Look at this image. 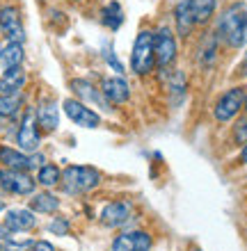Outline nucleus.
<instances>
[{
	"mask_svg": "<svg viewBox=\"0 0 247 251\" xmlns=\"http://www.w3.org/2000/svg\"><path fill=\"white\" fill-rule=\"evenodd\" d=\"M0 192L2 194H19L27 197L34 192V180L27 172H14V169H0Z\"/></svg>",
	"mask_w": 247,
	"mask_h": 251,
	"instance_id": "obj_5",
	"label": "nucleus"
},
{
	"mask_svg": "<svg viewBox=\"0 0 247 251\" xmlns=\"http://www.w3.org/2000/svg\"><path fill=\"white\" fill-rule=\"evenodd\" d=\"M101 183V174L94 167H67L62 174V187L69 194H82Z\"/></svg>",
	"mask_w": 247,
	"mask_h": 251,
	"instance_id": "obj_3",
	"label": "nucleus"
},
{
	"mask_svg": "<svg viewBox=\"0 0 247 251\" xmlns=\"http://www.w3.org/2000/svg\"><path fill=\"white\" fill-rule=\"evenodd\" d=\"M37 224V217L32 215V210H26V208H14V210H7L5 215V226L16 231H30L32 226Z\"/></svg>",
	"mask_w": 247,
	"mask_h": 251,
	"instance_id": "obj_16",
	"label": "nucleus"
},
{
	"mask_svg": "<svg viewBox=\"0 0 247 251\" xmlns=\"http://www.w3.org/2000/svg\"><path fill=\"white\" fill-rule=\"evenodd\" d=\"M74 2H81V0H74Z\"/></svg>",
	"mask_w": 247,
	"mask_h": 251,
	"instance_id": "obj_35",
	"label": "nucleus"
},
{
	"mask_svg": "<svg viewBox=\"0 0 247 251\" xmlns=\"http://www.w3.org/2000/svg\"><path fill=\"white\" fill-rule=\"evenodd\" d=\"M156 66V53H154V32L142 30L135 37L133 53H131V69L137 75H144Z\"/></svg>",
	"mask_w": 247,
	"mask_h": 251,
	"instance_id": "obj_2",
	"label": "nucleus"
},
{
	"mask_svg": "<svg viewBox=\"0 0 247 251\" xmlns=\"http://www.w3.org/2000/svg\"><path fill=\"white\" fill-rule=\"evenodd\" d=\"M169 92H172V100L174 96H176V103L181 100V96H183V92H186V78H183V73L176 71L172 75V85H169Z\"/></svg>",
	"mask_w": 247,
	"mask_h": 251,
	"instance_id": "obj_26",
	"label": "nucleus"
},
{
	"mask_svg": "<svg viewBox=\"0 0 247 251\" xmlns=\"http://www.w3.org/2000/svg\"><path fill=\"white\" fill-rule=\"evenodd\" d=\"M34 119H37V126H41L46 132H53L60 124V112H57V107H55L53 100H48V103H41L37 107V114H34Z\"/></svg>",
	"mask_w": 247,
	"mask_h": 251,
	"instance_id": "obj_18",
	"label": "nucleus"
},
{
	"mask_svg": "<svg viewBox=\"0 0 247 251\" xmlns=\"http://www.w3.org/2000/svg\"><path fill=\"white\" fill-rule=\"evenodd\" d=\"M192 251H201V249H192Z\"/></svg>",
	"mask_w": 247,
	"mask_h": 251,
	"instance_id": "obj_34",
	"label": "nucleus"
},
{
	"mask_svg": "<svg viewBox=\"0 0 247 251\" xmlns=\"http://www.w3.org/2000/svg\"><path fill=\"white\" fill-rule=\"evenodd\" d=\"M37 180H39L44 187H55L62 180V174L55 165H41L39 174H37Z\"/></svg>",
	"mask_w": 247,
	"mask_h": 251,
	"instance_id": "obj_25",
	"label": "nucleus"
},
{
	"mask_svg": "<svg viewBox=\"0 0 247 251\" xmlns=\"http://www.w3.org/2000/svg\"><path fill=\"white\" fill-rule=\"evenodd\" d=\"M48 231L53 233V235H67L69 233V222L62 217H55L51 224H48Z\"/></svg>",
	"mask_w": 247,
	"mask_h": 251,
	"instance_id": "obj_27",
	"label": "nucleus"
},
{
	"mask_svg": "<svg viewBox=\"0 0 247 251\" xmlns=\"http://www.w3.org/2000/svg\"><path fill=\"white\" fill-rule=\"evenodd\" d=\"M0 210H5V203H2V201H0Z\"/></svg>",
	"mask_w": 247,
	"mask_h": 251,
	"instance_id": "obj_31",
	"label": "nucleus"
},
{
	"mask_svg": "<svg viewBox=\"0 0 247 251\" xmlns=\"http://www.w3.org/2000/svg\"><path fill=\"white\" fill-rule=\"evenodd\" d=\"M154 53H156V64L165 69L176 60V53H179V46H176V39L169 27H161L158 32L154 34Z\"/></svg>",
	"mask_w": 247,
	"mask_h": 251,
	"instance_id": "obj_6",
	"label": "nucleus"
},
{
	"mask_svg": "<svg viewBox=\"0 0 247 251\" xmlns=\"http://www.w3.org/2000/svg\"><path fill=\"white\" fill-rule=\"evenodd\" d=\"M234 137L238 144H247V117L238 121V126H236V130H234Z\"/></svg>",
	"mask_w": 247,
	"mask_h": 251,
	"instance_id": "obj_28",
	"label": "nucleus"
},
{
	"mask_svg": "<svg viewBox=\"0 0 247 251\" xmlns=\"http://www.w3.org/2000/svg\"><path fill=\"white\" fill-rule=\"evenodd\" d=\"M0 162L5 165V169H14V172H27L32 167H39V162H44L41 155H26L23 151L2 146L0 149Z\"/></svg>",
	"mask_w": 247,
	"mask_h": 251,
	"instance_id": "obj_9",
	"label": "nucleus"
},
{
	"mask_svg": "<svg viewBox=\"0 0 247 251\" xmlns=\"http://www.w3.org/2000/svg\"><path fill=\"white\" fill-rule=\"evenodd\" d=\"M0 62L5 69H14V66H21L23 62V46L21 44H14L9 41L5 46V50H0Z\"/></svg>",
	"mask_w": 247,
	"mask_h": 251,
	"instance_id": "obj_20",
	"label": "nucleus"
},
{
	"mask_svg": "<svg viewBox=\"0 0 247 251\" xmlns=\"http://www.w3.org/2000/svg\"><path fill=\"white\" fill-rule=\"evenodd\" d=\"M241 162L247 165V144H243V151H241Z\"/></svg>",
	"mask_w": 247,
	"mask_h": 251,
	"instance_id": "obj_30",
	"label": "nucleus"
},
{
	"mask_svg": "<svg viewBox=\"0 0 247 251\" xmlns=\"http://www.w3.org/2000/svg\"><path fill=\"white\" fill-rule=\"evenodd\" d=\"M23 107V96L19 94H0V117H14Z\"/></svg>",
	"mask_w": 247,
	"mask_h": 251,
	"instance_id": "obj_21",
	"label": "nucleus"
},
{
	"mask_svg": "<svg viewBox=\"0 0 247 251\" xmlns=\"http://www.w3.org/2000/svg\"><path fill=\"white\" fill-rule=\"evenodd\" d=\"M30 208L37 212H55L60 208V199L48 194V192H41V194H34L30 199Z\"/></svg>",
	"mask_w": 247,
	"mask_h": 251,
	"instance_id": "obj_19",
	"label": "nucleus"
},
{
	"mask_svg": "<svg viewBox=\"0 0 247 251\" xmlns=\"http://www.w3.org/2000/svg\"><path fill=\"white\" fill-rule=\"evenodd\" d=\"M71 89L81 96V103H85V100H87V103H96V105L110 110V103L106 100L103 92H101V89H96L92 82H87V80H71Z\"/></svg>",
	"mask_w": 247,
	"mask_h": 251,
	"instance_id": "obj_15",
	"label": "nucleus"
},
{
	"mask_svg": "<svg viewBox=\"0 0 247 251\" xmlns=\"http://www.w3.org/2000/svg\"><path fill=\"white\" fill-rule=\"evenodd\" d=\"M218 32L231 48H241L247 41V9L234 7L220 16Z\"/></svg>",
	"mask_w": 247,
	"mask_h": 251,
	"instance_id": "obj_1",
	"label": "nucleus"
},
{
	"mask_svg": "<svg viewBox=\"0 0 247 251\" xmlns=\"http://www.w3.org/2000/svg\"><path fill=\"white\" fill-rule=\"evenodd\" d=\"M26 85V71L21 66L5 69L2 78H0V94H19Z\"/></svg>",
	"mask_w": 247,
	"mask_h": 251,
	"instance_id": "obj_17",
	"label": "nucleus"
},
{
	"mask_svg": "<svg viewBox=\"0 0 247 251\" xmlns=\"http://www.w3.org/2000/svg\"><path fill=\"white\" fill-rule=\"evenodd\" d=\"M39 130H37V119H34L32 112H26L23 117V124L19 128V135H16V144L21 146L23 153H34L39 149Z\"/></svg>",
	"mask_w": 247,
	"mask_h": 251,
	"instance_id": "obj_10",
	"label": "nucleus"
},
{
	"mask_svg": "<svg viewBox=\"0 0 247 251\" xmlns=\"http://www.w3.org/2000/svg\"><path fill=\"white\" fill-rule=\"evenodd\" d=\"M151 235L144 231H133V233H121L112 240L110 251H149L151 249Z\"/></svg>",
	"mask_w": 247,
	"mask_h": 251,
	"instance_id": "obj_11",
	"label": "nucleus"
},
{
	"mask_svg": "<svg viewBox=\"0 0 247 251\" xmlns=\"http://www.w3.org/2000/svg\"><path fill=\"white\" fill-rule=\"evenodd\" d=\"M62 107H64L67 117L74 121L76 126H82V128H99L101 117L94 112V110H89L85 103H81L78 99H67L62 103Z\"/></svg>",
	"mask_w": 247,
	"mask_h": 251,
	"instance_id": "obj_8",
	"label": "nucleus"
},
{
	"mask_svg": "<svg viewBox=\"0 0 247 251\" xmlns=\"http://www.w3.org/2000/svg\"><path fill=\"white\" fill-rule=\"evenodd\" d=\"M241 110H245V89H243V87H234V89H229V92H224L220 96V100H218L213 107V114L218 121L227 124V121L234 119Z\"/></svg>",
	"mask_w": 247,
	"mask_h": 251,
	"instance_id": "obj_4",
	"label": "nucleus"
},
{
	"mask_svg": "<svg viewBox=\"0 0 247 251\" xmlns=\"http://www.w3.org/2000/svg\"><path fill=\"white\" fill-rule=\"evenodd\" d=\"M103 23H106L110 30H117V27L124 23V9H121L119 2H110V5L103 7Z\"/></svg>",
	"mask_w": 247,
	"mask_h": 251,
	"instance_id": "obj_23",
	"label": "nucleus"
},
{
	"mask_svg": "<svg viewBox=\"0 0 247 251\" xmlns=\"http://www.w3.org/2000/svg\"><path fill=\"white\" fill-rule=\"evenodd\" d=\"M245 110H247V94H245Z\"/></svg>",
	"mask_w": 247,
	"mask_h": 251,
	"instance_id": "obj_32",
	"label": "nucleus"
},
{
	"mask_svg": "<svg viewBox=\"0 0 247 251\" xmlns=\"http://www.w3.org/2000/svg\"><path fill=\"white\" fill-rule=\"evenodd\" d=\"M194 7V19H197V25H204L211 21V16L215 14V7H218V0H192Z\"/></svg>",
	"mask_w": 247,
	"mask_h": 251,
	"instance_id": "obj_22",
	"label": "nucleus"
},
{
	"mask_svg": "<svg viewBox=\"0 0 247 251\" xmlns=\"http://www.w3.org/2000/svg\"><path fill=\"white\" fill-rule=\"evenodd\" d=\"M131 215H133V208L128 201H112L101 210V224L108 228H119L131 219Z\"/></svg>",
	"mask_w": 247,
	"mask_h": 251,
	"instance_id": "obj_12",
	"label": "nucleus"
},
{
	"mask_svg": "<svg viewBox=\"0 0 247 251\" xmlns=\"http://www.w3.org/2000/svg\"><path fill=\"white\" fill-rule=\"evenodd\" d=\"M174 21H176V32L181 37H188V34L192 32V27L197 25L192 0H181L179 5H176V9H174Z\"/></svg>",
	"mask_w": 247,
	"mask_h": 251,
	"instance_id": "obj_14",
	"label": "nucleus"
},
{
	"mask_svg": "<svg viewBox=\"0 0 247 251\" xmlns=\"http://www.w3.org/2000/svg\"><path fill=\"white\" fill-rule=\"evenodd\" d=\"M245 66H247V53H245Z\"/></svg>",
	"mask_w": 247,
	"mask_h": 251,
	"instance_id": "obj_33",
	"label": "nucleus"
},
{
	"mask_svg": "<svg viewBox=\"0 0 247 251\" xmlns=\"http://www.w3.org/2000/svg\"><path fill=\"white\" fill-rule=\"evenodd\" d=\"M0 30L5 32V37L14 44H23L26 39V30L21 23V12L16 5H5L0 9Z\"/></svg>",
	"mask_w": 247,
	"mask_h": 251,
	"instance_id": "obj_7",
	"label": "nucleus"
},
{
	"mask_svg": "<svg viewBox=\"0 0 247 251\" xmlns=\"http://www.w3.org/2000/svg\"><path fill=\"white\" fill-rule=\"evenodd\" d=\"M32 251H55V247L48 240H39V242H32Z\"/></svg>",
	"mask_w": 247,
	"mask_h": 251,
	"instance_id": "obj_29",
	"label": "nucleus"
},
{
	"mask_svg": "<svg viewBox=\"0 0 247 251\" xmlns=\"http://www.w3.org/2000/svg\"><path fill=\"white\" fill-rule=\"evenodd\" d=\"M0 251H2V245H0Z\"/></svg>",
	"mask_w": 247,
	"mask_h": 251,
	"instance_id": "obj_36",
	"label": "nucleus"
},
{
	"mask_svg": "<svg viewBox=\"0 0 247 251\" xmlns=\"http://www.w3.org/2000/svg\"><path fill=\"white\" fill-rule=\"evenodd\" d=\"M101 92H103L108 103H112V105H121L131 99V87L124 78H106L101 85Z\"/></svg>",
	"mask_w": 247,
	"mask_h": 251,
	"instance_id": "obj_13",
	"label": "nucleus"
},
{
	"mask_svg": "<svg viewBox=\"0 0 247 251\" xmlns=\"http://www.w3.org/2000/svg\"><path fill=\"white\" fill-rule=\"evenodd\" d=\"M215 53H218V34H208L204 44H201V50H199V62L201 66H213L215 62Z\"/></svg>",
	"mask_w": 247,
	"mask_h": 251,
	"instance_id": "obj_24",
	"label": "nucleus"
}]
</instances>
